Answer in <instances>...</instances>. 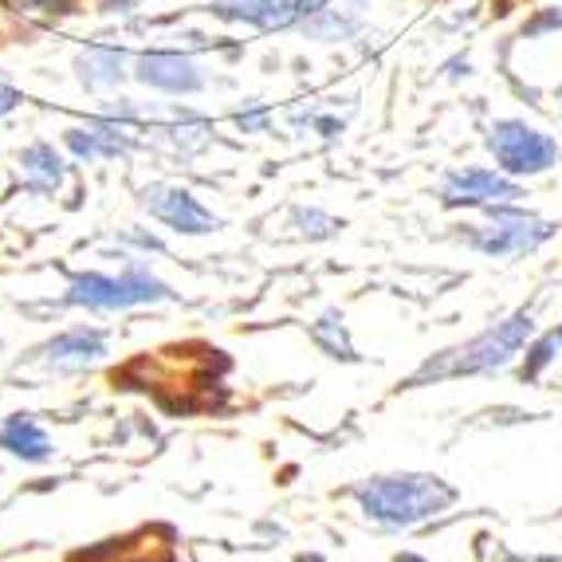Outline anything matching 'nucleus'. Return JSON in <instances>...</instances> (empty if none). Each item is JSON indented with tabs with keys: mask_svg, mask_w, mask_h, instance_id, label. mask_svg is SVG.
<instances>
[{
	"mask_svg": "<svg viewBox=\"0 0 562 562\" xmlns=\"http://www.w3.org/2000/svg\"><path fill=\"white\" fill-rule=\"evenodd\" d=\"M457 499L449 484L437 476H378L358 487V504L382 527H413L432 519Z\"/></svg>",
	"mask_w": 562,
	"mask_h": 562,
	"instance_id": "1",
	"label": "nucleus"
},
{
	"mask_svg": "<svg viewBox=\"0 0 562 562\" xmlns=\"http://www.w3.org/2000/svg\"><path fill=\"white\" fill-rule=\"evenodd\" d=\"M535 323L531 315H516V319L496 323L492 330H484L480 338L464 342L457 350H445L437 355L432 362H425L417 374H413V385H425V382H445V378H460V374H480V370H499V366L512 362L519 347H524L527 338H531Z\"/></svg>",
	"mask_w": 562,
	"mask_h": 562,
	"instance_id": "2",
	"label": "nucleus"
},
{
	"mask_svg": "<svg viewBox=\"0 0 562 562\" xmlns=\"http://www.w3.org/2000/svg\"><path fill=\"white\" fill-rule=\"evenodd\" d=\"M173 288L161 283L150 268L131 263L122 276H103V272H79L67 283V303L87 311H131L146 307V303H169Z\"/></svg>",
	"mask_w": 562,
	"mask_h": 562,
	"instance_id": "3",
	"label": "nucleus"
},
{
	"mask_svg": "<svg viewBox=\"0 0 562 562\" xmlns=\"http://www.w3.org/2000/svg\"><path fill=\"white\" fill-rule=\"evenodd\" d=\"M487 150L507 173H543L559 161V142L519 119H504L487 134Z\"/></svg>",
	"mask_w": 562,
	"mask_h": 562,
	"instance_id": "4",
	"label": "nucleus"
},
{
	"mask_svg": "<svg viewBox=\"0 0 562 562\" xmlns=\"http://www.w3.org/2000/svg\"><path fill=\"white\" fill-rule=\"evenodd\" d=\"M142 209L181 236H205L221 228V216L201 205L198 193H189L186 186H169V181H154L142 189Z\"/></svg>",
	"mask_w": 562,
	"mask_h": 562,
	"instance_id": "5",
	"label": "nucleus"
},
{
	"mask_svg": "<svg viewBox=\"0 0 562 562\" xmlns=\"http://www.w3.org/2000/svg\"><path fill=\"white\" fill-rule=\"evenodd\" d=\"M551 236V225L535 221V216L519 213V209L507 205H487V225L472 228V248L487 256H516V252H531Z\"/></svg>",
	"mask_w": 562,
	"mask_h": 562,
	"instance_id": "6",
	"label": "nucleus"
},
{
	"mask_svg": "<svg viewBox=\"0 0 562 562\" xmlns=\"http://www.w3.org/2000/svg\"><path fill=\"white\" fill-rule=\"evenodd\" d=\"M134 79L142 87L166 94H198L205 91V71L198 59L181 56V52H142L134 59Z\"/></svg>",
	"mask_w": 562,
	"mask_h": 562,
	"instance_id": "7",
	"label": "nucleus"
},
{
	"mask_svg": "<svg viewBox=\"0 0 562 562\" xmlns=\"http://www.w3.org/2000/svg\"><path fill=\"white\" fill-rule=\"evenodd\" d=\"M445 201L449 205H512V201L524 198V189L512 178L496 173V169H457L445 178Z\"/></svg>",
	"mask_w": 562,
	"mask_h": 562,
	"instance_id": "8",
	"label": "nucleus"
},
{
	"mask_svg": "<svg viewBox=\"0 0 562 562\" xmlns=\"http://www.w3.org/2000/svg\"><path fill=\"white\" fill-rule=\"evenodd\" d=\"M64 146L76 154L79 161H103V158H126L134 150V134L126 131V122L114 119H91L87 126H67Z\"/></svg>",
	"mask_w": 562,
	"mask_h": 562,
	"instance_id": "9",
	"label": "nucleus"
},
{
	"mask_svg": "<svg viewBox=\"0 0 562 562\" xmlns=\"http://www.w3.org/2000/svg\"><path fill=\"white\" fill-rule=\"evenodd\" d=\"M106 355V335L94 327H76L64 330L40 350V362L56 374H79V370H91L94 362H103Z\"/></svg>",
	"mask_w": 562,
	"mask_h": 562,
	"instance_id": "10",
	"label": "nucleus"
},
{
	"mask_svg": "<svg viewBox=\"0 0 562 562\" xmlns=\"http://www.w3.org/2000/svg\"><path fill=\"white\" fill-rule=\"evenodd\" d=\"M213 16L228 20V24H252L263 32L300 24L295 0H213Z\"/></svg>",
	"mask_w": 562,
	"mask_h": 562,
	"instance_id": "11",
	"label": "nucleus"
},
{
	"mask_svg": "<svg viewBox=\"0 0 562 562\" xmlns=\"http://www.w3.org/2000/svg\"><path fill=\"white\" fill-rule=\"evenodd\" d=\"M76 76L87 91H114L126 71V52L122 47H87L76 56Z\"/></svg>",
	"mask_w": 562,
	"mask_h": 562,
	"instance_id": "12",
	"label": "nucleus"
},
{
	"mask_svg": "<svg viewBox=\"0 0 562 562\" xmlns=\"http://www.w3.org/2000/svg\"><path fill=\"white\" fill-rule=\"evenodd\" d=\"M20 173L32 193H56L67 181V161L59 158L52 142H32L20 150Z\"/></svg>",
	"mask_w": 562,
	"mask_h": 562,
	"instance_id": "13",
	"label": "nucleus"
},
{
	"mask_svg": "<svg viewBox=\"0 0 562 562\" xmlns=\"http://www.w3.org/2000/svg\"><path fill=\"white\" fill-rule=\"evenodd\" d=\"M0 445L12 457L29 460V464H44L52 457V441H47V432L40 429V422L32 413H12L9 422L0 425Z\"/></svg>",
	"mask_w": 562,
	"mask_h": 562,
	"instance_id": "14",
	"label": "nucleus"
},
{
	"mask_svg": "<svg viewBox=\"0 0 562 562\" xmlns=\"http://www.w3.org/2000/svg\"><path fill=\"white\" fill-rule=\"evenodd\" d=\"M303 32L311 40H323V44H338V40H350L358 32V16L350 9H323L311 20H303Z\"/></svg>",
	"mask_w": 562,
	"mask_h": 562,
	"instance_id": "15",
	"label": "nucleus"
},
{
	"mask_svg": "<svg viewBox=\"0 0 562 562\" xmlns=\"http://www.w3.org/2000/svg\"><path fill=\"white\" fill-rule=\"evenodd\" d=\"M315 342H319L323 350H327L330 358H355V347H350V338H347V327H342V315L338 311H327L319 323H315Z\"/></svg>",
	"mask_w": 562,
	"mask_h": 562,
	"instance_id": "16",
	"label": "nucleus"
},
{
	"mask_svg": "<svg viewBox=\"0 0 562 562\" xmlns=\"http://www.w3.org/2000/svg\"><path fill=\"white\" fill-rule=\"evenodd\" d=\"M295 225H300V233L307 236V240H330V236H338V228H342V221H335L330 213H323V209H295Z\"/></svg>",
	"mask_w": 562,
	"mask_h": 562,
	"instance_id": "17",
	"label": "nucleus"
},
{
	"mask_svg": "<svg viewBox=\"0 0 562 562\" xmlns=\"http://www.w3.org/2000/svg\"><path fill=\"white\" fill-rule=\"evenodd\" d=\"M268 122H272V111H268L263 103H252L248 111L236 114V126H240L244 134H263L268 131Z\"/></svg>",
	"mask_w": 562,
	"mask_h": 562,
	"instance_id": "18",
	"label": "nucleus"
},
{
	"mask_svg": "<svg viewBox=\"0 0 562 562\" xmlns=\"http://www.w3.org/2000/svg\"><path fill=\"white\" fill-rule=\"evenodd\" d=\"M327 4L330 0H295V16H300V24H303V20H311L315 12L327 9Z\"/></svg>",
	"mask_w": 562,
	"mask_h": 562,
	"instance_id": "19",
	"label": "nucleus"
},
{
	"mask_svg": "<svg viewBox=\"0 0 562 562\" xmlns=\"http://www.w3.org/2000/svg\"><path fill=\"white\" fill-rule=\"evenodd\" d=\"M126 240L138 244V248H146V252H161V248H166V244H161L158 236H150V233H126Z\"/></svg>",
	"mask_w": 562,
	"mask_h": 562,
	"instance_id": "20",
	"label": "nucleus"
},
{
	"mask_svg": "<svg viewBox=\"0 0 562 562\" xmlns=\"http://www.w3.org/2000/svg\"><path fill=\"white\" fill-rule=\"evenodd\" d=\"M20 106V91H12V87H0V119L4 114H12Z\"/></svg>",
	"mask_w": 562,
	"mask_h": 562,
	"instance_id": "21",
	"label": "nucleus"
},
{
	"mask_svg": "<svg viewBox=\"0 0 562 562\" xmlns=\"http://www.w3.org/2000/svg\"><path fill=\"white\" fill-rule=\"evenodd\" d=\"M554 24H559V29H562V12H551V16H543V20H539V24H531V29H527V32H531V36H535V32L554 29Z\"/></svg>",
	"mask_w": 562,
	"mask_h": 562,
	"instance_id": "22",
	"label": "nucleus"
},
{
	"mask_svg": "<svg viewBox=\"0 0 562 562\" xmlns=\"http://www.w3.org/2000/svg\"><path fill=\"white\" fill-rule=\"evenodd\" d=\"M350 4H366V0H350Z\"/></svg>",
	"mask_w": 562,
	"mask_h": 562,
	"instance_id": "23",
	"label": "nucleus"
},
{
	"mask_svg": "<svg viewBox=\"0 0 562 562\" xmlns=\"http://www.w3.org/2000/svg\"><path fill=\"white\" fill-rule=\"evenodd\" d=\"M559 103H562V94H559Z\"/></svg>",
	"mask_w": 562,
	"mask_h": 562,
	"instance_id": "24",
	"label": "nucleus"
}]
</instances>
